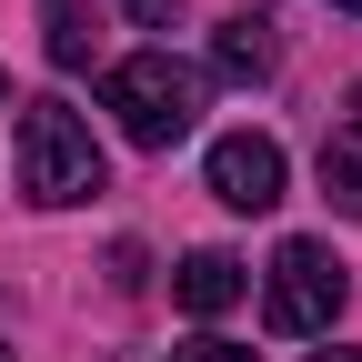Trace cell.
Segmentation results:
<instances>
[{
  "label": "cell",
  "mask_w": 362,
  "mask_h": 362,
  "mask_svg": "<svg viewBox=\"0 0 362 362\" xmlns=\"http://www.w3.org/2000/svg\"><path fill=\"white\" fill-rule=\"evenodd\" d=\"M0 362H11V352H0Z\"/></svg>",
  "instance_id": "13"
},
{
  "label": "cell",
  "mask_w": 362,
  "mask_h": 362,
  "mask_svg": "<svg viewBox=\"0 0 362 362\" xmlns=\"http://www.w3.org/2000/svg\"><path fill=\"white\" fill-rule=\"evenodd\" d=\"M242 292H252V262H242V252H192V262L171 272V302L192 312V322H221Z\"/></svg>",
  "instance_id": "5"
},
{
  "label": "cell",
  "mask_w": 362,
  "mask_h": 362,
  "mask_svg": "<svg viewBox=\"0 0 362 362\" xmlns=\"http://www.w3.org/2000/svg\"><path fill=\"white\" fill-rule=\"evenodd\" d=\"M322 192L362 221V90H352V111H342V131L322 141Z\"/></svg>",
  "instance_id": "7"
},
{
  "label": "cell",
  "mask_w": 362,
  "mask_h": 362,
  "mask_svg": "<svg viewBox=\"0 0 362 362\" xmlns=\"http://www.w3.org/2000/svg\"><path fill=\"white\" fill-rule=\"evenodd\" d=\"M322 362H362V352H322Z\"/></svg>",
  "instance_id": "12"
},
{
  "label": "cell",
  "mask_w": 362,
  "mask_h": 362,
  "mask_svg": "<svg viewBox=\"0 0 362 362\" xmlns=\"http://www.w3.org/2000/svg\"><path fill=\"white\" fill-rule=\"evenodd\" d=\"M332 11H352V21H362V0H332Z\"/></svg>",
  "instance_id": "11"
},
{
  "label": "cell",
  "mask_w": 362,
  "mask_h": 362,
  "mask_svg": "<svg viewBox=\"0 0 362 362\" xmlns=\"http://www.w3.org/2000/svg\"><path fill=\"white\" fill-rule=\"evenodd\" d=\"M101 111L141 151H171V141H192V121H202V71L171 61V51H131V61L101 71Z\"/></svg>",
  "instance_id": "2"
},
{
  "label": "cell",
  "mask_w": 362,
  "mask_h": 362,
  "mask_svg": "<svg viewBox=\"0 0 362 362\" xmlns=\"http://www.w3.org/2000/svg\"><path fill=\"white\" fill-rule=\"evenodd\" d=\"M40 51H51L61 71H90L101 40H90V11H81V0H40Z\"/></svg>",
  "instance_id": "8"
},
{
  "label": "cell",
  "mask_w": 362,
  "mask_h": 362,
  "mask_svg": "<svg viewBox=\"0 0 362 362\" xmlns=\"http://www.w3.org/2000/svg\"><path fill=\"white\" fill-rule=\"evenodd\" d=\"M101 141H90V121L61 101V90H40V101H21V192L40 202V211H71V202H90L101 192Z\"/></svg>",
  "instance_id": "1"
},
{
  "label": "cell",
  "mask_w": 362,
  "mask_h": 362,
  "mask_svg": "<svg viewBox=\"0 0 362 362\" xmlns=\"http://www.w3.org/2000/svg\"><path fill=\"white\" fill-rule=\"evenodd\" d=\"M121 21H131V30H171V21H181V0H121Z\"/></svg>",
  "instance_id": "10"
},
{
  "label": "cell",
  "mask_w": 362,
  "mask_h": 362,
  "mask_svg": "<svg viewBox=\"0 0 362 362\" xmlns=\"http://www.w3.org/2000/svg\"><path fill=\"white\" fill-rule=\"evenodd\" d=\"M342 262H332V242H282L272 252V272H262V332L272 342H322L332 322H342Z\"/></svg>",
  "instance_id": "3"
},
{
  "label": "cell",
  "mask_w": 362,
  "mask_h": 362,
  "mask_svg": "<svg viewBox=\"0 0 362 362\" xmlns=\"http://www.w3.org/2000/svg\"><path fill=\"white\" fill-rule=\"evenodd\" d=\"M211 192L232 211H272L282 202V141L272 131H221L211 141Z\"/></svg>",
  "instance_id": "4"
},
{
  "label": "cell",
  "mask_w": 362,
  "mask_h": 362,
  "mask_svg": "<svg viewBox=\"0 0 362 362\" xmlns=\"http://www.w3.org/2000/svg\"><path fill=\"white\" fill-rule=\"evenodd\" d=\"M272 61H282V51H272V21L262 11H232V21H221V40H211V71L221 81H272Z\"/></svg>",
  "instance_id": "6"
},
{
  "label": "cell",
  "mask_w": 362,
  "mask_h": 362,
  "mask_svg": "<svg viewBox=\"0 0 362 362\" xmlns=\"http://www.w3.org/2000/svg\"><path fill=\"white\" fill-rule=\"evenodd\" d=\"M171 362H252V352H242V342H221V332H192Z\"/></svg>",
  "instance_id": "9"
}]
</instances>
